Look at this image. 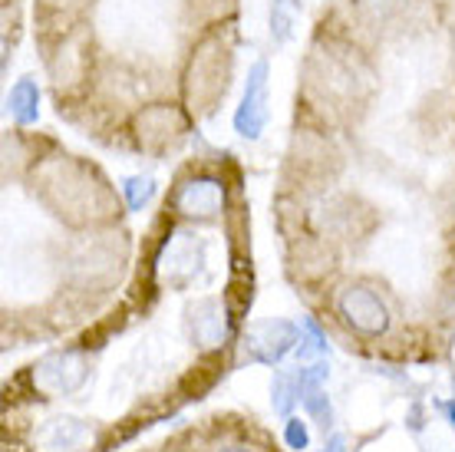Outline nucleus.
Instances as JSON below:
<instances>
[{
	"label": "nucleus",
	"instance_id": "f257e3e1",
	"mask_svg": "<svg viewBox=\"0 0 455 452\" xmlns=\"http://www.w3.org/2000/svg\"><path fill=\"white\" fill-rule=\"evenodd\" d=\"M337 307H340L343 320H347L356 334H363V337H379V334L389 327L387 304H383L370 287H363V284L347 287L340 295V301H337Z\"/></svg>",
	"mask_w": 455,
	"mask_h": 452
},
{
	"label": "nucleus",
	"instance_id": "f03ea898",
	"mask_svg": "<svg viewBox=\"0 0 455 452\" xmlns=\"http://www.w3.org/2000/svg\"><path fill=\"white\" fill-rule=\"evenodd\" d=\"M86 376H90V363L76 351L50 353L34 367V383L46 393H76L86 383Z\"/></svg>",
	"mask_w": 455,
	"mask_h": 452
},
{
	"label": "nucleus",
	"instance_id": "7ed1b4c3",
	"mask_svg": "<svg viewBox=\"0 0 455 452\" xmlns=\"http://www.w3.org/2000/svg\"><path fill=\"white\" fill-rule=\"evenodd\" d=\"M267 123V63L258 60L248 69L244 79V93H241L238 113H235V129L244 139H258Z\"/></svg>",
	"mask_w": 455,
	"mask_h": 452
},
{
	"label": "nucleus",
	"instance_id": "20e7f679",
	"mask_svg": "<svg viewBox=\"0 0 455 452\" xmlns=\"http://www.w3.org/2000/svg\"><path fill=\"white\" fill-rule=\"evenodd\" d=\"M225 208V185L218 179H188L175 192V212L192 222L218 218Z\"/></svg>",
	"mask_w": 455,
	"mask_h": 452
},
{
	"label": "nucleus",
	"instance_id": "39448f33",
	"mask_svg": "<svg viewBox=\"0 0 455 452\" xmlns=\"http://www.w3.org/2000/svg\"><path fill=\"white\" fill-rule=\"evenodd\" d=\"M92 446V426L76 416H60L40 430L44 452H86Z\"/></svg>",
	"mask_w": 455,
	"mask_h": 452
},
{
	"label": "nucleus",
	"instance_id": "423d86ee",
	"mask_svg": "<svg viewBox=\"0 0 455 452\" xmlns=\"http://www.w3.org/2000/svg\"><path fill=\"white\" fill-rule=\"evenodd\" d=\"M192 337L202 351H215L228 340V307L215 297H205L192 307Z\"/></svg>",
	"mask_w": 455,
	"mask_h": 452
},
{
	"label": "nucleus",
	"instance_id": "0eeeda50",
	"mask_svg": "<svg viewBox=\"0 0 455 452\" xmlns=\"http://www.w3.org/2000/svg\"><path fill=\"white\" fill-rule=\"evenodd\" d=\"M297 343V327L287 320H274V324H261V327L251 334V351L254 360L277 363L291 347Z\"/></svg>",
	"mask_w": 455,
	"mask_h": 452
},
{
	"label": "nucleus",
	"instance_id": "6e6552de",
	"mask_svg": "<svg viewBox=\"0 0 455 452\" xmlns=\"http://www.w3.org/2000/svg\"><path fill=\"white\" fill-rule=\"evenodd\" d=\"M11 113L17 123H34L36 113H40V93H36V83L34 79H20L17 86L11 90Z\"/></svg>",
	"mask_w": 455,
	"mask_h": 452
},
{
	"label": "nucleus",
	"instance_id": "1a4fd4ad",
	"mask_svg": "<svg viewBox=\"0 0 455 452\" xmlns=\"http://www.w3.org/2000/svg\"><path fill=\"white\" fill-rule=\"evenodd\" d=\"M294 20H297V4L294 0H274L271 7V34L277 44H287L291 34H294Z\"/></svg>",
	"mask_w": 455,
	"mask_h": 452
},
{
	"label": "nucleus",
	"instance_id": "9d476101",
	"mask_svg": "<svg viewBox=\"0 0 455 452\" xmlns=\"http://www.w3.org/2000/svg\"><path fill=\"white\" fill-rule=\"evenodd\" d=\"M271 400H274V409H277L281 416H287V413H291V407L300 400V376H297V374H277Z\"/></svg>",
	"mask_w": 455,
	"mask_h": 452
},
{
	"label": "nucleus",
	"instance_id": "9b49d317",
	"mask_svg": "<svg viewBox=\"0 0 455 452\" xmlns=\"http://www.w3.org/2000/svg\"><path fill=\"white\" fill-rule=\"evenodd\" d=\"M300 400H304L307 413L314 416V423H317V426H323V430H331V426H333V409H331V400H327V393H323V386H314V390H307Z\"/></svg>",
	"mask_w": 455,
	"mask_h": 452
},
{
	"label": "nucleus",
	"instance_id": "f8f14e48",
	"mask_svg": "<svg viewBox=\"0 0 455 452\" xmlns=\"http://www.w3.org/2000/svg\"><path fill=\"white\" fill-rule=\"evenodd\" d=\"M152 192H156V182L152 179H129L125 182V198H129V208H142V205L152 198Z\"/></svg>",
	"mask_w": 455,
	"mask_h": 452
},
{
	"label": "nucleus",
	"instance_id": "ddd939ff",
	"mask_svg": "<svg viewBox=\"0 0 455 452\" xmlns=\"http://www.w3.org/2000/svg\"><path fill=\"white\" fill-rule=\"evenodd\" d=\"M284 440L291 449H307V442H310V432H307V423H300L297 416H287L284 423Z\"/></svg>",
	"mask_w": 455,
	"mask_h": 452
},
{
	"label": "nucleus",
	"instance_id": "4468645a",
	"mask_svg": "<svg viewBox=\"0 0 455 452\" xmlns=\"http://www.w3.org/2000/svg\"><path fill=\"white\" fill-rule=\"evenodd\" d=\"M360 7H363L373 20H387L393 13H399L406 7V0H360Z\"/></svg>",
	"mask_w": 455,
	"mask_h": 452
},
{
	"label": "nucleus",
	"instance_id": "2eb2a0df",
	"mask_svg": "<svg viewBox=\"0 0 455 452\" xmlns=\"http://www.w3.org/2000/svg\"><path fill=\"white\" fill-rule=\"evenodd\" d=\"M323 449H327V452H347V442H343V436H331Z\"/></svg>",
	"mask_w": 455,
	"mask_h": 452
},
{
	"label": "nucleus",
	"instance_id": "dca6fc26",
	"mask_svg": "<svg viewBox=\"0 0 455 452\" xmlns=\"http://www.w3.org/2000/svg\"><path fill=\"white\" fill-rule=\"evenodd\" d=\"M445 413H449V423H452V430H455V403H445Z\"/></svg>",
	"mask_w": 455,
	"mask_h": 452
},
{
	"label": "nucleus",
	"instance_id": "f3484780",
	"mask_svg": "<svg viewBox=\"0 0 455 452\" xmlns=\"http://www.w3.org/2000/svg\"><path fill=\"white\" fill-rule=\"evenodd\" d=\"M221 452H248V449H221Z\"/></svg>",
	"mask_w": 455,
	"mask_h": 452
}]
</instances>
